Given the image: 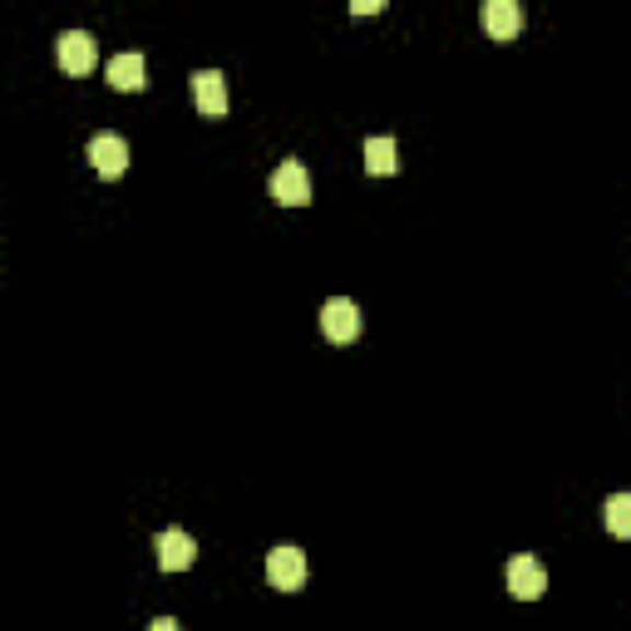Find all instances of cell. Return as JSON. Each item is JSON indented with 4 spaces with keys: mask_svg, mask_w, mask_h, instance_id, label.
I'll return each instance as SVG.
<instances>
[{
    "mask_svg": "<svg viewBox=\"0 0 631 631\" xmlns=\"http://www.w3.org/2000/svg\"><path fill=\"white\" fill-rule=\"evenodd\" d=\"M153 552H158V567H163V572H187L197 562V542L187 538L183 528H163V532H158Z\"/></svg>",
    "mask_w": 631,
    "mask_h": 631,
    "instance_id": "cell-5",
    "label": "cell"
},
{
    "mask_svg": "<svg viewBox=\"0 0 631 631\" xmlns=\"http://www.w3.org/2000/svg\"><path fill=\"white\" fill-rule=\"evenodd\" d=\"M365 168H370L375 177H385V173H400V144H394L390 134H375V138H365Z\"/></svg>",
    "mask_w": 631,
    "mask_h": 631,
    "instance_id": "cell-11",
    "label": "cell"
},
{
    "mask_svg": "<svg viewBox=\"0 0 631 631\" xmlns=\"http://www.w3.org/2000/svg\"><path fill=\"white\" fill-rule=\"evenodd\" d=\"M266 193H272L276 207H306L311 203V173H306V163H296V158L276 163V173L266 177Z\"/></svg>",
    "mask_w": 631,
    "mask_h": 631,
    "instance_id": "cell-1",
    "label": "cell"
},
{
    "mask_svg": "<svg viewBox=\"0 0 631 631\" xmlns=\"http://www.w3.org/2000/svg\"><path fill=\"white\" fill-rule=\"evenodd\" d=\"M360 325H365V316H360V306H355L351 296H331V301L321 306V331H325V341L351 345L355 335H360Z\"/></svg>",
    "mask_w": 631,
    "mask_h": 631,
    "instance_id": "cell-2",
    "label": "cell"
},
{
    "mask_svg": "<svg viewBox=\"0 0 631 631\" xmlns=\"http://www.w3.org/2000/svg\"><path fill=\"white\" fill-rule=\"evenodd\" d=\"M503 577H508V592L518 601H538L542 592H548V567H542L532 552H518V558L508 562V572H503Z\"/></svg>",
    "mask_w": 631,
    "mask_h": 631,
    "instance_id": "cell-3",
    "label": "cell"
},
{
    "mask_svg": "<svg viewBox=\"0 0 631 631\" xmlns=\"http://www.w3.org/2000/svg\"><path fill=\"white\" fill-rule=\"evenodd\" d=\"M94 59H99V45L89 30H65V35H59V69H65V74H89Z\"/></svg>",
    "mask_w": 631,
    "mask_h": 631,
    "instance_id": "cell-6",
    "label": "cell"
},
{
    "mask_svg": "<svg viewBox=\"0 0 631 631\" xmlns=\"http://www.w3.org/2000/svg\"><path fill=\"white\" fill-rule=\"evenodd\" d=\"M148 631H183V627H177L173 617H153V621H148Z\"/></svg>",
    "mask_w": 631,
    "mask_h": 631,
    "instance_id": "cell-13",
    "label": "cell"
},
{
    "mask_svg": "<svg viewBox=\"0 0 631 631\" xmlns=\"http://www.w3.org/2000/svg\"><path fill=\"white\" fill-rule=\"evenodd\" d=\"M601 513H607V532H611V538H631V493H611Z\"/></svg>",
    "mask_w": 631,
    "mask_h": 631,
    "instance_id": "cell-12",
    "label": "cell"
},
{
    "mask_svg": "<svg viewBox=\"0 0 631 631\" xmlns=\"http://www.w3.org/2000/svg\"><path fill=\"white\" fill-rule=\"evenodd\" d=\"M187 89H193V104L203 108V114H213V118L227 114V79L217 74V69H193Z\"/></svg>",
    "mask_w": 631,
    "mask_h": 631,
    "instance_id": "cell-7",
    "label": "cell"
},
{
    "mask_svg": "<svg viewBox=\"0 0 631 631\" xmlns=\"http://www.w3.org/2000/svg\"><path fill=\"white\" fill-rule=\"evenodd\" d=\"M266 582H272L276 592H296L306 582V552L291 548V542L272 548V552H266Z\"/></svg>",
    "mask_w": 631,
    "mask_h": 631,
    "instance_id": "cell-4",
    "label": "cell"
},
{
    "mask_svg": "<svg viewBox=\"0 0 631 631\" xmlns=\"http://www.w3.org/2000/svg\"><path fill=\"white\" fill-rule=\"evenodd\" d=\"M483 30H489L493 39H518L523 5L518 0H489V5H483Z\"/></svg>",
    "mask_w": 631,
    "mask_h": 631,
    "instance_id": "cell-9",
    "label": "cell"
},
{
    "mask_svg": "<svg viewBox=\"0 0 631 631\" xmlns=\"http://www.w3.org/2000/svg\"><path fill=\"white\" fill-rule=\"evenodd\" d=\"M144 55L138 49H124V55H114L108 59V84L114 89H124V94H138L144 89Z\"/></svg>",
    "mask_w": 631,
    "mask_h": 631,
    "instance_id": "cell-10",
    "label": "cell"
},
{
    "mask_svg": "<svg viewBox=\"0 0 631 631\" xmlns=\"http://www.w3.org/2000/svg\"><path fill=\"white\" fill-rule=\"evenodd\" d=\"M351 10H355V15H375V10H385V5H380V0H355Z\"/></svg>",
    "mask_w": 631,
    "mask_h": 631,
    "instance_id": "cell-14",
    "label": "cell"
},
{
    "mask_svg": "<svg viewBox=\"0 0 631 631\" xmlns=\"http://www.w3.org/2000/svg\"><path fill=\"white\" fill-rule=\"evenodd\" d=\"M89 163L99 168V177H118L128 168V144L118 134H99L89 138Z\"/></svg>",
    "mask_w": 631,
    "mask_h": 631,
    "instance_id": "cell-8",
    "label": "cell"
}]
</instances>
